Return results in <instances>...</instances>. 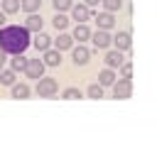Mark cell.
<instances>
[{
  "label": "cell",
  "mask_w": 157,
  "mask_h": 147,
  "mask_svg": "<svg viewBox=\"0 0 157 147\" xmlns=\"http://www.w3.org/2000/svg\"><path fill=\"white\" fill-rule=\"evenodd\" d=\"M44 59L39 61V59H29L27 61V66H25V74L29 76V78H42V74H44Z\"/></svg>",
  "instance_id": "2"
},
{
  "label": "cell",
  "mask_w": 157,
  "mask_h": 147,
  "mask_svg": "<svg viewBox=\"0 0 157 147\" xmlns=\"http://www.w3.org/2000/svg\"><path fill=\"white\" fill-rule=\"evenodd\" d=\"M27 29H32V32H39V29H42V17H37V15H29V17H27Z\"/></svg>",
  "instance_id": "16"
},
{
  "label": "cell",
  "mask_w": 157,
  "mask_h": 147,
  "mask_svg": "<svg viewBox=\"0 0 157 147\" xmlns=\"http://www.w3.org/2000/svg\"><path fill=\"white\" fill-rule=\"evenodd\" d=\"M88 5H98V2H103V0H86Z\"/></svg>",
  "instance_id": "29"
},
{
  "label": "cell",
  "mask_w": 157,
  "mask_h": 147,
  "mask_svg": "<svg viewBox=\"0 0 157 147\" xmlns=\"http://www.w3.org/2000/svg\"><path fill=\"white\" fill-rule=\"evenodd\" d=\"M103 5H105V10H108V12H115V10H120V7H123V0H103Z\"/></svg>",
  "instance_id": "23"
},
{
  "label": "cell",
  "mask_w": 157,
  "mask_h": 147,
  "mask_svg": "<svg viewBox=\"0 0 157 147\" xmlns=\"http://www.w3.org/2000/svg\"><path fill=\"white\" fill-rule=\"evenodd\" d=\"M29 96V88L25 86V83H17L15 88H12V98H27Z\"/></svg>",
  "instance_id": "19"
},
{
  "label": "cell",
  "mask_w": 157,
  "mask_h": 147,
  "mask_svg": "<svg viewBox=\"0 0 157 147\" xmlns=\"http://www.w3.org/2000/svg\"><path fill=\"white\" fill-rule=\"evenodd\" d=\"M113 96L115 98H130L132 96V81L130 78H123V81L113 83Z\"/></svg>",
  "instance_id": "4"
},
{
  "label": "cell",
  "mask_w": 157,
  "mask_h": 147,
  "mask_svg": "<svg viewBox=\"0 0 157 147\" xmlns=\"http://www.w3.org/2000/svg\"><path fill=\"white\" fill-rule=\"evenodd\" d=\"M22 5H20V0H2V12H7V15H12V12H17Z\"/></svg>",
  "instance_id": "15"
},
{
  "label": "cell",
  "mask_w": 157,
  "mask_h": 147,
  "mask_svg": "<svg viewBox=\"0 0 157 147\" xmlns=\"http://www.w3.org/2000/svg\"><path fill=\"white\" fill-rule=\"evenodd\" d=\"M0 24H5V12H0Z\"/></svg>",
  "instance_id": "30"
},
{
  "label": "cell",
  "mask_w": 157,
  "mask_h": 147,
  "mask_svg": "<svg viewBox=\"0 0 157 147\" xmlns=\"http://www.w3.org/2000/svg\"><path fill=\"white\" fill-rule=\"evenodd\" d=\"M52 24H54V27H56V29H64V27H66V24H69V20H66V17H64V15H56V17H54V20H52Z\"/></svg>",
  "instance_id": "24"
},
{
  "label": "cell",
  "mask_w": 157,
  "mask_h": 147,
  "mask_svg": "<svg viewBox=\"0 0 157 147\" xmlns=\"http://www.w3.org/2000/svg\"><path fill=\"white\" fill-rule=\"evenodd\" d=\"M56 93V81L54 78H39V83H37V96H44V98H49V96H54Z\"/></svg>",
  "instance_id": "3"
},
{
  "label": "cell",
  "mask_w": 157,
  "mask_h": 147,
  "mask_svg": "<svg viewBox=\"0 0 157 147\" xmlns=\"http://www.w3.org/2000/svg\"><path fill=\"white\" fill-rule=\"evenodd\" d=\"M27 61H29V59H25L22 54H15V59H12L10 64H12V69H15V71H22V69L27 66Z\"/></svg>",
  "instance_id": "17"
},
{
  "label": "cell",
  "mask_w": 157,
  "mask_h": 147,
  "mask_svg": "<svg viewBox=\"0 0 157 147\" xmlns=\"http://www.w3.org/2000/svg\"><path fill=\"white\" fill-rule=\"evenodd\" d=\"M88 37H91L88 27H86L83 22H78V24H76V29H74V39H78V42H86Z\"/></svg>",
  "instance_id": "12"
},
{
  "label": "cell",
  "mask_w": 157,
  "mask_h": 147,
  "mask_svg": "<svg viewBox=\"0 0 157 147\" xmlns=\"http://www.w3.org/2000/svg\"><path fill=\"white\" fill-rule=\"evenodd\" d=\"M71 56H74V64H78V66H83V64L88 61V56H91V54H88V49H86V47H76Z\"/></svg>",
  "instance_id": "9"
},
{
  "label": "cell",
  "mask_w": 157,
  "mask_h": 147,
  "mask_svg": "<svg viewBox=\"0 0 157 147\" xmlns=\"http://www.w3.org/2000/svg\"><path fill=\"white\" fill-rule=\"evenodd\" d=\"M113 44H115L120 51H128V49H130V44H132V39H130V34H128V32H118V34L113 37Z\"/></svg>",
  "instance_id": "5"
},
{
  "label": "cell",
  "mask_w": 157,
  "mask_h": 147,
  "mask_svg": "<svg viewBox=\"0 0 157 147\" xmlns=\"http://www.w3.org/2000/svg\"><path fill=\"white\" fill-rule=\"evenodd\" d=\"M110 34H108V29H101V32H96L93 34V44L98 47V49H105V47H110Z\"/></svg>",
  "instance_id": "6"
},
{
  "label": "cell",
  "mask_w": 157,
  "mask_h": 147,
  "mask_svg": "<svg viewBox=\"0 0 157 147\" xmlns=\"http://www.w3.org/2000/svg\"><path fill=\"white\" fill-rule=\"evenodd\" d=\"M0 83L2 86H12L15 83V69L12 71H0Z\"/></svg>",
  "instance_id": "18"
},
{
  "label": "cell",
  "mask_w": 157,
  "mask_h": 147,
  "mask_svg": "<svg viewBox=\"0 0 157 147\" xmlns=\"http://www.w3.org/2000/svg\"><path fill=\"white\" fill-rule=\"evenodd\" d=\"M98 81H101V86H113V83H115V74H113V69L101 71V74H98Z\"/></svg>",
  "instance_id": "14"
},
{
  "label": "cell",
  "mask_w": 157,
  "mask_h": 147,
  "mask_svg": "<svg viewBox=\"0 0 157 147\" xmlns=\"http://www.w3.org/2000/svg\"><path fill=\"white\" fill-rule=\"evenodd\" d=\"M42 5V0H22V10L25 12H29V15H34V10Z\"/></svg>",
  "instance_id": "20"
},
{
  "label": "cell",
  "mask_w": 157,
  "mask_h": 147,
  "mask_svg": "<svg viewBox=\"0 0 157 147\" xmlns=\"http://www.w3.org/2000/svg\"><path fill=\"white\" fill-rule=\"evenodd\" d=\"M120 71H123V76H125V78H130V76H132V66H130V64H125V61H123Z\"/></svg>",
  "instance_id": "27"
},
{
  "label": "cell",
  "mask_w": 157,
  "mask_h": 147,
  "mask_svg": "<svg viewBox=\"0 0 157 147\" xmlns=\"http://www.w3.org/2000/svg\"><path fill=\"white\" fill-rule=\"evenodd\" d=\"M0 64H2V61H0Z\"/></svg>",
  "instance_id": "31"
},
{
  "label": "cell",
  "mask_w": 157,
  "mask_h": 147,
  "mask_svg": "<svg viewBox=\"0 0 157 147\" xmlns=\"http://www.w3.org/2000/svg\"><path fill=\"white\" fill-rule=\"evenodd\" d=\"M88 17H91V10H88L86 5H76V7H74V20H76V22H86Z\"/></svg>",
  "instance_id": "11"
},
{
  "label": "cell",
  "mask_w": 157,
  "mask_h": 147,
  "mask_svg": "<svg viewBox=\"0 0 157 147\" xmlns=\"http://www.w3.org/2000/svg\"><path fill=\"white\" fill-rule=\"evenodd\" d=\"M105 64H108L110 69H120V66H123V51H120V49L108 51V54H105Z\"/></svg>",
  "instance_id": "7"
},
{
  "label": "cell",
  "mask_w": 157,
  "mask_h": 147,
  "mask_svg": "<svg viewBox=\"0 0 157 147\" xmlns=\"http://www.w3.org/2000/svg\"><path fill=\"white\" fill-rule=\"evenodd\" d=\"M49 44H52V42H49V37H47L44 32H37V37H34V47H37L39 51H47V49H49Z\"/></svg>",
  "instance_id": "13"
},
{
  "label": "cell",
  "mask_w": 157,
  "mask_h": 147,
  "mask_svg": "<svg viewBox=\"0 0 157 147\" xmlns=\"http://www.w3.org/2000/svg\"><path fill=\"white\" fill-rule=\"evenodd\" d=\"M64 98L66 100H76V98H81V91L78 88H66L64 91Z\"/></svg>",
  "instance_id": "25"
},
{
  "label": "cell",
  "mask_w": 157,
  "mask_h": 147,
  "mask_svg": "<svg viewBox=\"0 0 157 147\" xmlns=\"http://www.w3.org/2000/svg\"><path fill=\"white\" fill-rule=\"evenodd\" d=\"M44 64H47V66H59V64H61L59 49H56V51H54V49H47V51H44Z\"/></svg>",
  "instance_id": "10"
},
{
  "label": "cell",
  "mask_w": 157,
  "mask_h": 147,
  "mask_svg": "<svg viewBox=\"0 0 157 147\" xmlns=\"http://www.w3.org/2000/svg\"><path fill=\"white\" fill-rule=\"evenodd\" d=\"M88 96H91V98H96V100H101V98H103V86H101V83H98V86L93 83V86L88 88Z\"/></svg>",
  "instance_id": "22"
},
{
  "label": "cell",
  "mask_w": 157,
  "mask_h": 147,
  "mask_svg": "<svg viewBox=\"0 0 157 147\" xmlns=\"http://www.w3.org/2000/svg\"><path fill=\"white\" fill-rule=\"evenodd\" d=\"M96 24H98L101 29H110V27L115 24L113 12H101V15H96Z\"/></svg>",
  "instance_id": "8"
},
{
  "label": "cell",
  "mask_w": 157,
  "mask_h": 147,
  "mask_svg": "<svg viewBox=\"0 0 157 147\" xmlns=\"http://www.w3.org/2000/svg\"><path fill=\"white\" fill-rule=\"evenodd\" d=\"M0 61H5V49L0 47Z\"/></svg>",
  "instance_id": "28"
},
{
  "label": "cell",
  "mask_w": 157,
  "mask_h": 147,
  "mask_svg": "<svg viewBox=\"0 0 157 147\" xmlns=\"http://www.w3.org/2000/svg\"><path fill=\"white\" fill-rule=\"evenodd\" d=\"M29 29L27 27H2L0 29V47L10 54H22L29 47Z\"/></svg>",
  "instance_id": "1"
},
{
  "label": "cell",
  "mask_w": 157,
  "mask_h": 147,
  "mask_svg": "<svg viewBox=\"0 0 157 147\" xmlns=\"http://www.w3.org/2000/svg\"><path fill=\"white\" fill-rule=\"evenodd\" d=\"M52 5H54L56 10H69V7H71V0H52Z\"/></svg>",
  "instance_id": "26"
},
{
  "label": "cell",
  "mask_w": 157,
  "mask_h": 147,
  "mask_svg": "<svg viewBox=\"0 0 157 147\" xmlns=\"http://www.w3.org/2000/svg\"><path fill=\"white\" fill-rule=\"evenodd\" d=\"M56 49L61 51V49H71V37L69 34H61L59 39H56Z\"/></svg>",
  "instance_id": "21"
}]
</instances>
